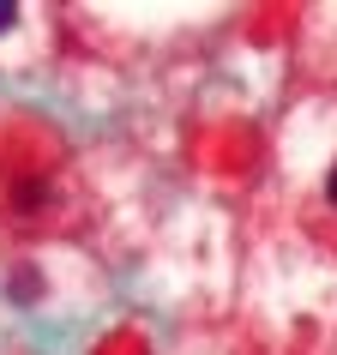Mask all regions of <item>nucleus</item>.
<instances>
[{
    "label": "nucleus",
    "mask_w": 337,
    "mask_h": 355,
    "mask_svg": "<svg viewBox=\"0 0 337 355\" xmlns=\"http://www.w3.org/2000/svg\"><path fill=\"white\" fill-rule=\"evenodd\" d=\"M12 295H19V301H37L42 295V277H37V271H19V277H12Z\"/></svg>",
    "instance_id": "f257e3e1"
},
{
    "label": "nucleus",
    "mask_w": 337,
    "mask_h": 355,
    "mask_svg": "<svg viewBox=\"0 0 337 355\" xmlns=\"http://www.w3.org/2000/svg\"><path fill=\"white\" fill-rule=\"evenodd\" d=\"M12 19H19V6H12V0H0V31H12Z\"/></svg>",
    "instance_id": "f03ea898"
},
{
    "label": "nucleus",
    "mask_w": 337,
    "mask_h": 355,
    "mask_svg": "<svg viewBox=\"0 0 337 355\" xmlns=\"http://www.w3.org/2000/svg\"><path fill=\"white\" fill-rule=\"evenodd\" d=\"M325 199L337 205V163H331V175H325Z\"/></svg>",
    "instance_id": "7ed1b4c3"
}]
</instances>
